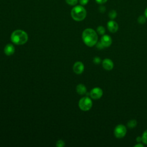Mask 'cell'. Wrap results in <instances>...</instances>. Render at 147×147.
<instances>
[{"instance_id": "cell-20", "label": "cell", "mask_w": 147, "mask_h": 147, "mask_svg": "<svg viewBox=\"0 0 147 147\" xmlns=\"http://www.w3.org/2000/svg\"><path fill=\"white\" fill-rule=\"evenodd\" d=\"M65 145L64 142L63 140H59L56 142V146L58 147H63Z\"/></svg>"}, {"instance_id": "cell-11", "label": "cell", "mask_w": 147, "mask_h": 147, "mask_svg": "<svg viewBox=\"0 0 147 147\" xmlns=\"http://www.w3.org/2000/svg\"><path fill=\"white\" fill-rule=\"evenodd\" d=\"M15 51V48L12 44H9L6 45L4 48V52L7 56L12 55Z\"/></svg>"}, {"instance_id": "cell-19", "label": "cell", "mask_w": 147, "mask_h": 147, "mask_svg": "<svg viewBox=\"0 0 147 147\" xmlns=\"http://www.w3.org/2000/svg\"><path fill=\"white\" fill-rule=\"evenodd\" d=\"M101 62V59L99 57H95L93 59V63L95 64H99Z\"/></svg>"}, {"instance_id": "cell-26", "label": "cell", "mask_w": 147, "mask_h": 147, "mask_svg": "<svg viewBox=\"0 0 147 147\" xmlns=\"http://www.w3.org/2000/svg\"><path fill=\"white\" fill-rule=\"evenodd\" d=\"M134 147H144V145L141 144V142H140V143H138V144L135 145Z\"/></svg>"}, {"instance_id": "cell-12", "label": "cell", "mask_w": 147, "mask_h": 147, "mask_svg": "<svg viewBox=\"0 0 147 147\" xmlns=\"http://www.w3.org/2000/svg\"><path fill=\"white\" fill-rule=\"evenodd\" d=\"M76 91L80 95H84L87 92L86 87L82 84H79L76 87Z\"/></svg>"}, {"instance_id": "cell-23", "label": "cell", "mask_w": 147, "mask_h": 147, "mask_svg": "<svg viewBox=\"0 0 147 147\" xmlns=\"http://www.w3.org/2000/svg\"><path fill=\"white\" fill-rule=\"evenodd\" d=\"M96 2L99 4H103L107 2V0H95Z\"/></svg>"}, {"instance_id": "cell-10", "label": "cell", "mask_w": 147, "mask_h": 147, "mask_svg": "<svg viewBox=\"0 0 147 147\" xmlns=\"http://www.w3.org/2000/svg\"><path fill=\"white\" fill-rule=\"evenodd\" d=\"M102 66L107 71H110L114 67V63L111 59H105L102 61Z\"/></svg>"}, {"instance_id": "cell-25", "label": "cell", "mask_w": 147, "mask_h": 147, "mask_svg": "<svg viewBox=\"0 0 147 147\" xmlns=\"http://www.w3.org/2000/svg\"><path fill=\"white\" fill-rule=\"evenodd\" d=\"M99 11H100V12H104L105 11V7L104 6H100V7H99Z\"/></svg>"}, {"instance_id": "cell-3", "label": "cell", "mask_w": 147, "mask_h": 147, "mask_svg": "<svg viewBox=\"0 0 147 147\" xmlns=\"http://www.w3.org/2000/svg\"><path fill=\"white\" fill-rule=\"evenodd\" d=\"M86 9L80 5H78L74 7L71 10V15L72 18L76 21H81L86 17Z\"/></svg>"}, {"instance_id": "cell-15", "label": "cell", "mask_w": 147, "mask_h": 147, "mask_svg": "<svg viewBox=\"0 0 147 147\" xmlns=\"http://www.w3.org/2000/svg\"><path fill=\"white\" fill-rule=\"evenodd\" d=\"M142 142L147 145V129L144 131L142 135Z\"/></svg>"}, {"instance_id": "cell-16", "label": "cell", "mask_w": 147, "mask_h": 147, "mask_svg": "<svg viewBox=\"0 0 147 147\" xmlns=\"http://www.w3.org/2000/svg\"><path fill=\"white\" fill-rule=\"evenodd\" d=\"M137 21L139 24H144L146 22V17L144 16H140L138 19H137Z\"/></svg>"}, {"instance_id": "cell-8", "label": "cell", "mask_w": 147, "mask_h": 147, "mask_svg": "<svg viewBox=\"0 0 147 147\" xmlns=\"http://www.w3.org/2000/svg\"><path fill=\"white\" fill-rule=\"evenodd\" d=\"M84 65L80 61H78L75 63L73 67V70L74 72L76 74H81L84 71Z\"/></svg>"}, {"instance_id": "cell-7", "label": "cell", "mask_w": 147, "mask_h": 147, "mask_svg": "<svg viewBox=\"0 0 147 147\" xmlns=\"http://www.w3.org/2000/svg\"><path fill=\"white\" fill-rule=\"evenodd\" d=\"M100 42L104 46V47H109L111 45L112 38L108 34H104L100 40Z\"/></svg>"}, {"instance_id": "cell-24", "label": "cell", "mask_w": 147, "mask_h": 147, "mask_svg": "<svg viewBox=\"0 0 147 147\" xmlns=\"http://www.w3.org/2000/svg\"><path fill=\"white\" fill-rule=\"evenodd\" d=\"M136 141L138 143H140L141 142H142V137H140V136L137 137L136 138Z\"/></svg>"}, {"instance_id": "cell-21", "label": "cell", "mask_w": 147, "mask_h": 147, "mask_svg": "<svg viewBox=\"0 0 147 147\" xmlns=\"http://www.w3.org/2000/svg\"><path fill=\"white\" fill-rule=\"evenodd\" d=\"M96 47L99 49H103L104 47V46L103 45V44H102V42L100 41H99V42H97L96 44Z\"/></svg>"}, {"instance_id": "cell-5", "label": "cell", "mask_w": 147, "mask_h": 147, "mask_svg": "<svg viewBox=\"0 0 147 147\" xmlns=\"http://www.w3.org/2000/svg\"><path fill=\"white\" fill-rule=\"evenodd\" d=\"M127 132V129L125 126L122 124L118 125L114 129V134L116 138H122L125 136Z\"/></svg>"}, {"instance_id": "cell-14", "label": "cell", "mask_w": 147, "mask_h": 147, "mask_svg": "<svg viewBox=\"0 0 147 147\" xmlns=\"http://www.w3.org/2000/svg\"><path fill=\"white\" fill-rule=\"evenodd\" d=\"M117 16V12L115 10H111L109 13V17L110 19L111 20H113L114 18H116Z\"/></svg>"}, {"instance_id": "cell-1", "label": "cell", "mask_w": 147, "mask_h": 147, "mask_svg": "<svg viewBox=\"0 0 147 147\" xmlns=\"http://www.w3.org/2000/svg\"><path fill=\"white\" fill-rule=\"evenodd\" d=\"M82 39L86 45L91 47L96 45L98 42V35L94 30L87 28L83 32Z\"/></svg>"}, {"instance_id": "cell-2", "label": "cell", "mask_w": 147, "mask_h": 147, "mask_svg": "<svg viewBox=\"0 0 147 147\" xmlns=\"http://www.w3.org/2000/svg\"><path fill=\"white\" fill-rule=\"evenodd\" d=\"M28 39L27 33L22 30H16L11 35V41L17 45H22L26 42Z\"/></svg>"}, {"instance_id": "cell-17", "label": "cell", "mask_w": 147, "mask_h": 147, "mask_svg": "<svg viewBox=\"0 0 147 147\" xmlns=\"http://www.w3.org/2000/svg\"><path fill=\"white\" fill-rule=\"evenodd\" d=\"M97 32L100 34V35H103L105 33V29L103 26H99L97 28Z\"/></svg>"}, {"instance_id": "cell-4", "label": "cell", "mask_w": 147, "mask_h": 147, "mask_svg": "<svg viewBox=\"0 0 147 147\" xmlns=\"http://www.w3.org/2000/svg\"><path fill=\"white\" fill-rule=\"evenodd\" d=\"M92 106L91 99L87 96L81 98L79 102V107L83 111H88L91 109Z\"/></svg>"}, {"instance_id": "cell-13", "label": "cell", "mask_w": 147, "mask_h": 147, "mask_svg": "<svg viewBox=\"0 0 147 147\" xmlns=\"http://www.w3.org/2000/svg\"><path fill=\"white\" fill-rule=\"evenodd\" d=\"M137 122L136 119H131L127 122V125L129 128L132 129V128L135 127L137 126Z\"/></svg>"}, {"instance_id": "cell-9", "label": "cell", "mask_w": 147, "mask_h": 147, "mask_svg": "<svg viewBox=\"0 0 147 147\" xmlns=\"http://www.w3.org/2000/svg\"><path fill=\"white\" fill-rule=\"evenodd\" d=\"M107 26L108 30L111 33H115L118 29V24L114 20H110L107 22Z\"/></svg>"}, {"instance_id": "cell-6", "label": "cell", "mask_w": 147, "mask_h": 147, "mask_svg": "<svg viewBox=\"0 0 147 147\" xmlns=\"http://www.w3.org/2000/svg\"><path fill=\"white\" fill-rule=\"evenodd\" d=\"M102 95H103V91L99 87H95L92 88L90 92V96L94 99H98L100 98Z\"/></svg>"}, {"instance_id": "cell-18", "label": "cell", "mask_w": 147, "mask_h": 147, "mask_svg": "<svg viewBox=\"0 0 147 147\" xmlns=\"http://www.w3.org/2000/svg\"><path fill=\"white\" fill-rule=\"evenodd\" d=\"M67 3L69 5H75L78 3V0H65Z\"/></svg>"}, {"instance_id": "cell-27", "label": "cell", "mask_w": 147, "mask_h": 147, "mask_svg": "<svg viewBox=\"0 0 147 147\" xmlns=\"http://www.w3.org/2000/svg\"><path fill=\"white\" fill-rule=\"evenodd\" d=\"M145 16L146 18H147V7H146V9L145 10Z\"/></svg>"}, {"instance_id": "cell-22", "label": "cell", "mask_w": 147, "mask_h": 147, "mask_svg": "<svg viewBox=\"0 0 147 147\" xmlns=\"http://www.w3.org/2000/svg\"><path fill=\"white\" fill-rule=\"evenodd\" d=\"M89 0H79V2L82 5H85L87 4Z\"/></svg>"}]
</instances>
